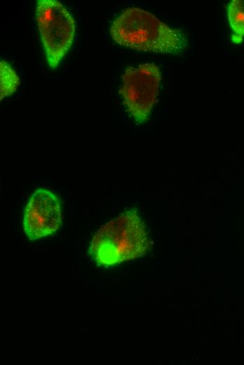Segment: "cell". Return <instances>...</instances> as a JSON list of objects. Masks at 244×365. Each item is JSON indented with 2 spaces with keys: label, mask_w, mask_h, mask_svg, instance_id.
Segmentation results:
<instances>
[{
  "label": "cell",
  "mask_w": 244,
  "mask_h": 365,
  "mask_svg": "<svg viewBox=\"0 0 244 365\" xmlns=\"http://www.w3.org/2000/svg\"><path fill=\"white\" fill-rule=\"evenodd\" d=\"M110 34L117 44L141 51L180 54L187 44L183 32L139 8L123 11L111 24Z\"/></svg>",
  "instance_id": "cell-1"
},
{
  "label": "cell",
  "mask_w": 244,
  "mask_h": 365,
  "mask_svg": "<svg viewBox=\"0 0 244 365\" xmlns=\"http://www.w3.org/2000/svg\"><path fill=\"white\" fill-rule=\"evenodd\" d=\"M150 246L144 225L135 210L111 220L95 232L89 253L100 265L109 266L144 255Z\"/></svg>",
  "instance_id": "cell-2"
},
{
  "label": "cell",
  "mask_w": 244,
  "mask_h": 365,
  "mask_svg": "<svg viewBox=\"0 0 244 365\" xmlns=\"http://www.w3.org/2000/svg\"><path fill=\"white\" fill-rule=\"evenodd\" d=\"M36 19L48 65L55 69L73 43L75 20L67 8L55 0L37 1Z\"/></svg>",
  "instance_id": "cell-3"
},
{
  "label": "cell",
  "mask_w": 244,
  "mask_h": 365,
  "mask_svg": "<svg viewBox=\"0 0 244 365\" xmlns=\"http://www.w3.org/2000/svg\"><path fill=\"white\" fill-rule=\"evenodd\" d=\"M161 78L159 68L153 63L126 69L119 92L128 112L137 122L142 123L148 119L157 99Z\"/></svg>",
  "instance_id": "cell-4"
},
{
  "label": "cell",
  "mask_w": 244,
  "mask_h": 365,
  "mask_svg": "<svg viewBox=\"0 0 244 365\" xmlns=\"http://www.w3.org/2000/svg\"><path fill=\"white\" fill-rule=\"evenodd\" d=\"M60 204L55 195L43 189L37 190L25 210L23 225L31 240L53 234L61 225Z\"/></svg>",
  "instance_id": "cell-5"
},
{
  "label": "cell",
  "mask_w": 244,
  "mask_h": 365,
  "mask_svg": "<svg viewBox=\"0 0 244 365\" xmlns=\"http://www.w3.org/2000/svg\"><path fill=\"white\" fill-rule=\"evenodd\" d=\"M228 17L233 31L232 41L240 43L244 37V0H233L228 6Z\"/></svg>",
  "instance_id": "cell-6"
},
{
  "label": "cell",
  "mask_w": 244,
  "mask_h": 365,
  "mask_svg": "<svg viewBox=\"0 0 244 365\" xmlns=\"http://www.w3.org/2000/svg\"><path fill=\"white\" fill-rule=\"evenodd\" d=\"M20 80L13 68L6 61L0 62V98L11 95L18 89Z\"/></svg>",
  "instance_id": "cell-7"
}]
</instances>
